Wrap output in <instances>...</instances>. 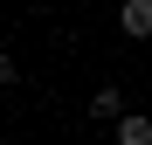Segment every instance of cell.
<instances>
[{
  "label": "cell",
  "mask_w": 152,
  "mask_h": 145,
  "mask_svg": "<svg viewBox=\"0 0 152 145\" xmlns=\"http://www.w3.org/2000/svg\"><path fill=\"white\" fill-rule=\"evenodd\" d=\"M118 145H152V117H124V125H118Z\"/></svg>",
  "instance_id": "3"
},
{
  "label": "cell",
  "mask_w": 152,
  "mask_h": 145,
  "mask_svg": "<svg viewBox=\"0 0 152 145\" xmlns=\"http://www.w3.org/2000/svg\"><path fill=\"white\" fill-rule=\"evenodd\" d=\"M118 28L132 42H152V0H124V7H118Z\"/></svg>",
  "instance_id": "1"
},
{
  "label": "cell",
  "mask_w": 152,
  "mask_h": 145,
  "mask_svg": "<svg viewBox=\"0 0 152 145\" xmlns=\"http://www.w3.org/2000/svg\"><path fill=\"white\" fill-rule=\"evenodd\" d=\"M90 117H118V125H124V117H132V111H124V90H118V83L90 90Z\"/></svg>",
  "instance_id": "2"
},
{
  "label": "cell",
  "mask_w": 152,
  "mask_h": 145,
  "mask_svg": "<svg viewBox=\"0 0 152 145\" xmlns=\"http://www.w3.org/2000/svg\"><path fill=\"white\" fill-rule=\"evenodd\" d=\"M0 83H21V69H14V62H7V55H0Z\"/></svg>",
  "instance_id": "4"
}]
</instances>
